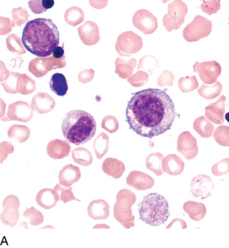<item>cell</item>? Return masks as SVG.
Instances as JSON below:
<instances>
[{
    "instance_id": "cell-27",
    "label": "cell",
    "mask_w": 229,
    "mask_h": 248,
    "mask_svg": "<svg viewBox=\"0 0 229 248\" xmlns=\"http://www.w3.org/2000/svg\"><path fill=\"white\" fill-rule=\"evenodd\" d=\"M183 209L192 220L197 222L203 220L207 213V208L204 204L197 202H187L183 205Z\"/></svg>"
},
{
    "instance_id": "cell-4",
    "label": "cell",
    "mask_w": 229,
    "mask_h": 248,
    "mask_svg": "<svg viewBox=\"0 0 229 248\" xmlns=\"http://www.w3.org/2000/svg\"><path fill=\"white\" fill-rule=\"evenodd\" d=\"M138 212L140 220L153 227L164 224L170 216L168 202L159 193L145 196L138 204Z\"/></svg>"
},
{
    "instance_id": "cell-33",
    "label": "cell",
    "mask_w": 229,
    "mask_h": 248,
    "mask_svg": "<svg viewBox=\"0 0 229 248\" xmlns=\"http://www.w3.org/2000/svg\"><path fill=\"white\" fill-rule=\"evenodd\" d=\"M109 148V138L105 133H101L94 142V153L98 159H101L105 156Z\"/></svg>"
},
{
    "instance_id": "cell-47",
    "label": "cell",
    "mask_w": 229,
    "mask_h": 248,
    "mask_svg": "<svg viewBox=\"0 0 229 248\" xmlns=\"http://www.w3.org/2000/svg\"><path fill=\"white\" fill-rule=\"evenodd\" d=\"M101 127L104 130L110 133H114L119 127L118 119L114 116L108 115L104 117L101 123Z\"/></svg>"
},
{
    "instance_id": "cell-41",
    "label": "cell",
    "mask_w": 229,
    "mask_h": 248,
    "mask_svg": "<svg viewBox=\"0 0 229 248\" xmlns=\"http://www.w3.org/2000/svg\"><path fill=\"white\" fill-rule=\"evenodd\" d=\"M215 141L223 147H229V127L227 126H219L215 130L214 134Z\"/></svg>"
},
{
    "instance_id": "cell-9",
    "label": "cell",
    "mask_w": 229,
    "mask_h": 248,
    "mask_svg": "<svg viewBox=\"0 0 229 248\" xmlns=\"http://www.w3.org/2000/svg\"><path fill=\"white\" fill-rule=\"evenodd\" d=\"M132 24L144 34H152L158 30V19L146 9H140L134 14Z\"/></svg>"
},
{
    "instance_id": "cell-50",
    "label": "cell",
    "mask_w": 229,
    "mask_h": 248,
    "mask_svg": "<svg viewBox=\"0 0 229 248\" xmlns=\"http://www.w3.org/2000/svg\"><path fill=\"white\" fill-rule=\"evenodd\" d=\"M229 158H225L223 161H220L216 163L215 165L213 166L212 168V172L214 176H222L225 175L229 171Z\"/></svg>"
},
{
    "instance_id": "cell-28",
    "label": "cell",
    "mask_w": 229,
    "mask_h": 248,
    "mask_svg": "<svg viewBox=\"0 0 229 248\" xmlns=\"http://www.w3.org/2000/svg\"><path fill=\"white\" fill-rule=\"evenodd\" d=\"M136 196L132 191L129 189H123L119 191L117 195L116 205L122 211H128L132 209L133 204L135 203Z\"/></svg>"
},
{
    "instance_id": "cell-3",
    "label": "cell",
    "mask_w": 229,
    "mask_h": 248,
    "mask_svg": "<svg viewBox=\"0 0 229 248\" xmlns=\"http://www.w3.org/2000/svg\"><path fill=\"white\" fill-rule=\"evenodd\" d=\"M97 124L94 117L82 110L68 112L62 123L63 134L72 144H85L94 136Z\"/></svg>"
},
{
    "instance_id": "cell-52",
    "label": "cell",
    "mask_w": 229,
    "mask_h": 248,
    "mask_svg": "<svg viewBox=\"0 0 229 248\" xmlns=\"http://www.w3.org/2000/svg\"><path fill=\"white\" fill-rule=\"evenodd\" d=\"M29 6L33 13L36 15H41L47 11L44 4V0H31L29 2Z\"/></svg>"
},
{
    "instance_id": "cell-25",
    "label": "cell",
    "mask_w": 229,
    "mask_h": 248,
    "mask_svg": "<svg viewBox=\"0 0 229 248\" xmlns=\"http://www.w3.org/2000/svg\"><path fill=\"white\" fill-rule=\"evenodd\" d=\"M103 172L110 177L118 179L122 177L125 171L124 163L120 160L115 158H107L102 165Z\"/></svg>"
},
{
    "instance_id": "cell-29",
    "label": "cell",
    "mask_w": 229,
    "mask_h": 248,
    "mask_svg": "<svg viewBox=\"0 0 229 248\" xmlns=\"http://www.w3.org/2000/svg\"><path fill=\"white\" fill-rule=\"evenodd\" d=\"M194 130L203 139H209L213 135L214 131V126L205 117L201 116L195 119L194 123Z\"/></svg>"
},
{
    "instance_id": "cell-16",
    "label": "cell",
    "mask_w": 229,
    "mask_h": 248,
    "mask_svg": "<svg viewBox=\"0 0 229 248\" xmlns=\"http://www.w3.org/2000/svg\"><path fill=\"white\" fill-rule=\"evenodd\" d=\"M126 183L129 186L138 191H145L150 189L154 185V180L149 175L143 171H132L127 177Z\"/></svg>"
},
{
    "instance_id": "cell-22",
    "label": "cell",
    "mask_w": 229,
    "mask_h": 248,
    "mask_svg": "<svg viewBox=\"0 0 229 248\" xmlns=\"http://www.w3.org/2000/svg\"><path fill=\"white\" fill-rule=\"evenodd\" d=\"M18 200L17 197L15 196H9L7 197L6 199L3 201V204H9V207L7 209L4 207V211L1 215L2 217V222L5 223L7 219H9V222L7 223V226L14 227L18 219V206L15 207V202H18Z\"/></svg>"
},
{
    "instance_id": "cell-57",
    "label": "cell",
    "mask_w": 229,
    "mask_h": 248,
    "mask_svg": "<svg viewBox=\"0 0 229 248\" xmlns=\"http://www.w3.org/2000/svg\"><path fill=\"white\" fill-rule=\"evenodd\" d=\"M6 107L5 103L1 99V119L4 118V108Z\"/></svg>"
},
{
    "instance_id": "cell-10",
    "label": "cell",
    "mask_w": 229,
    "mask_h": 248,
    "mask_svg": "<svg viewBox=\"0 0 229 248\" xmlns=\"http://www.w3.org/2000/svg\"><path fill=\"white\" fill-rule=\"evenodd\" d=\"M33 107L24 101H17L9 105L5 121H18L28 123L33 116Z\"/></svg>"
},
{
    "instance_id": "cell-1",
    "label": "cell",
    "mask_w": 229,
    "mask_h": 248,
    "mask_svg": "<svg viewBox=\"0 0 229 248\" xmlns=\"http://www.w3.org/2000/svg\"><path fill=\"white\" fill-rule=\"evenodd\" d=\"M177 113L164 90L147 89L133 93L126 109L127 123L139 136L153 139L170 130Z\"/></svg>"
},
{
    "instance_id": "cell-58",
    "label": "cell",
    "mask_w": 229,
    "mask_h": 248,
    "mask_svg": "<svg viewBox=\"0 0 229 248\" xmlns=\"http://www.w3.org/2000/svg\"><path fill=\"white\" fill-rule=\"evenodd\" d=\"M95 228H96V229H98V228H104V229H109L110 228H109L108 225L103 224V223H102V224H97L96 226H94V229H95Z\"/></svg>"
},
{
    "instance_id": "cell-44",
    "label": "cell",
    "mask_w": 229,
    "mask_h": 248,
    "mask_svg": "<svg viewBox=\"0 0 229 248\" xmlns=\"http://www.w3.org/2000/svg\"><path fill=\"white\" fill-rule=\"evenodd\" d=\"M148 79H149V74H147V72L138 70L135 74L132 75V76L128 79V82H129L130 84H131L132 87L139 88V87L145 85V84L148 82Z\"/></svg>"
},
{
    "instance_id": "cell-24",
    "label": "cell",
    "mask_w": 229,
    "mask_h": 248,
    "mask_svg": "<svg viewBox=\"0 0 229 248\" xmlns=\"http://www.w3.org/2000/svg\"><path fill=\"white\" fill-rule=\"evenodd\" d=\"M135 59H130V60L118 58L115 61V73L118 74L122 79H129L132 76V72L137 66Z\"/></svg>"
},
{
    "instance_id": "cell-42",
    "label": "cell",
    "mask_w": 229,
    "mask_h": 248,
    "mask_svg": "<svg viewBox=\"0 0 229 248\" xmlns=\"http://www.w3.org/2000/svg\"><path fill=\"white\" fill-rule=\"evenodd\" d=\"M54 189H55L57 192H60L59 198H60V200H61L64 203H67L68 202L74 201V200L80 202V200L77 199V198L74 197L71 186H63L61 183H59V184L56 185Z\"/></svg>"
},
{
    "instance_id": "cell-18",
    "label": "cell",
    "mask_w": 229,
    "mask_h": 248,
    "mask_svg": "<svg viewBox=\"0 0 229 248\" xmlns=\"http://www.w3.org/2000/svg\"><path fill=\"white\" fill-rule=\"evenodd\" d=\"M71 152V146L68 142L54 139L50 141L47 145V154L53 159H62L68 157Z\"/></svg>"
},
{
    "instance_id": "cell-13",
    "label": "cell",
    "mask_w": 229,
    "mask_h": 248,
    "mask_svg": "<svg viewBox=\"0 0 229 248\" xmlns=\"http://www.w3.org/2000/svg\"><path fill=\"white\" fill-rule=\"evenodd\" d=\"M190 190L195 198L206 199L211 197L213 191L214 190V185L209 176L197 175L191 181Z\"/></svg>"
},
{
    "instance_id": "cell-20",
    "label": "cell",
    "mask_w": 229,
    "mask_h": 248,
    "mask_svg": "<svg viewBox=\"0 0 229 248\" xmlns=\"http://www.w3.org/2000/svg\"><path fill=\"white\" fill-rule=\"evenodd\" d=\"M81 177L80 168L73 164H68L64 167L59 171V183L63 186H71L77 182H79Z\"/></svg>"
},
{
    "instance_id": "cell-39",
    "label": "cell",
    "mask_w": 229,
    "mask_h": 248,
    "mask_svg": "<svg viewBox=\"0 0 229 248\" xmlns=\"http://www.w3.org/2000/svg\"><path fill=\"white\" fill-rule=\"evenodd\" d=\"M179 88L182 93H190L194 91L198 88L197 78L196 76L181 78L179 80Z\"/></svg>"
},
{
    "instance_id": "cell-5",
    "label": "cell",
    "mask_w": 229,
    "mask_h": 248,
    "mask_svg": "<svg viewBox=\"0 0 229 248\" xmlns=\"http://www.w3.org/2000/svg\"><path fill=\"white\" fill-rule=\"evenodd\" d=\"M188 12V6L184 2L176 0L168 4L167 13L163 18V23L168 32L180 29Z\"/></svg>"
},
{
    "instance_id": "cell-15",
    "label": "cell",
    "mask_w": 229,
    "mask_h": 248,
    "mask_svg": "<svg viewBox=\"0 0 229 248\" xmlns=\"http://www.w3.org/2000/svg\"><path fill=\"white\" fill-rule=\"evenodd\" d=\"M225 102L226 97L223 95L217 98L215 102L206 107L205 118L213 124H223L225 114Z\"/></svg>"
},
{
    "instance_id": "cell-56",
    "label": "cell",
    "mask_w": 229,
    "mask_h": 248,
    "mask_svg": "<svg viewBox=\"0 0 229 248\" xmlns=\"http://www.w3.org/2000/svg\"><path fill=\"white\" fill-rule=\"evenodd\" d=\"M52 56L57 59H62V58L65 57V50H64V48H63L62 47H59V46H58V47H56L55 49L53 50Z\"/></svg>"
},
{
    "instance_id": "cell-40",
    "label": "cell",
    "mask_w": 229,
    "mask_h": 248,
    "mask_svg": "<svg viewBox=\"0 0 229 248\" xmlns=\"http://www.w3.org/2000/svg\"><path fill=\"white\" fill-rule=\"evenodd\" d=\"M159 68V62L158 60L154 58V57L151 56V55H147L142 58L139 60V62L138 64V69H145L146 71L149 73L150 75L153 74V70L154 68Z\"/></svg>"
},
{
    "instance_id": "cell-45",
    "label": "cell",
    "mask_w": 229,
    "mask_h": 248,
    "mask_svg": "<svg viewBox=\"0 0 229 248\" xmlns=\"http://www.w3.org/2000/svg\"><path fill=\"white\" fill-rule=\"evenodd\" d=\"M19 75L20 74L18 73L11 72L10 76L4 82L1 83L3 89L7 93H13V94L18 93V92H17V81H18V78L19 77Z\"/></svg>"
},
{
    "instance_id": "cell-7",
    "label": "cell",
    "mask_w": 229,
    "mask_h": 248,
    "mask_svg": "<svg viewBox=\"0 0 229 248\" xmlns=\"http://www.w3.org/2000/svg\"><path fill=\"white\" fill-rule=\"evenodd\" d=\"M144 42L140 36L132 31H127L118 36L115 47L121 56L131 57L140 51Z\"/></svg>"
},
{
    "instance_id": "cell-54",
    "label": "cell",
    "mask_w": 229,
    "mask_h": 248,
    "mask_svg": "<svg viewBox=\"0 0 229 248\" xmlns=\"http://www.w3.org/2000/svg\"><path fill=\"white\" fill-rule=\"evenodd\" d=\"M94 69H85L79 74V81L83 84L89 83L94 79Z\"/></svg>"
},
{
    "instance_id": "cell-35",
    "label": "cell",
    "mask_w": 229,
    "mask_h": 248,
    "mask_svg": "<svg viewBox=\"0 0 229 248\" xmlns=\"http://www.w3.org/2000/svg\"><path fill=\"white\" fill-rule=\"evenodd\" d=\"M114 214L115 219L127 229L132 228L134 226V216L132 215V209L122 211L115 204Z\"/></svg>"
},
{
    "instance_id": "cell-12",
    "label": "cell",
    "mask_w": 229,
    "mask_h": 248,
    "mask_svg": "<svg viewBox=\"0 0 229 248\" xmlns=\"http://www.w3.org/2000/svg\"><path fill=\"white\" fill-rule=\"evenodd\" d=\"M177 149L186 159H194V157H197L198 154L197 139L188 131L183 132L178 138Z\"/></svg>"
},
{
    "instance_id": "cell-43",
    "label": "cell",
    "mask_w": 229,
    "mask_h": 248,
    "mask_svg": "<svg viewBox=\"0 0 229 248\" xmlns=\"http://www.w3.org/2000/svg\"><path fill=\"white\" fill-rule=\"evenodd\" d=\"M11 15L13 16V21L15 23V26L21 27L23 24H26L29 19V14L26 9L18 7L16 9H13Z\"/></svg>"
},
{
    "instance_id": "cell-19",
    "label": "cell",
    "mask_w": 229,
    "mask_h": 248,
    "mask_svg": "<svg viewBox=\"0 0 229 248\" xmlns=\"http://www.w3.org/2000/svg\"><path fill=\"white\" fill-rule=\"evenodd\" d=\"M184 166L182 158L175 154H169L162 160L163 171L172 176L181 174L184 170Z\"/></svg>"
},
{
    "instance_id": "cell-8",
    "label": "cell",
    "mask_w": 229,
    "mask_h": 248,
    "mask_svg": "<svg viewBox=\"0 0 229 248\" xmlns=\"http://www.w3.org/2000/svg\"><path fill=\"white\" fill-rule=\"evenodd\" d=\"M66 66L65 57L57 59L53 56L49 58H36L30 61L29 64V71L36 78H43L49 72L55 68H63Z\"/></svg>"
},
{
    "instance_id": "cell-46",
    "label": "cell",
    "mask_w": 229,
    "mask_h": 248,
    "mask_svg": "<svg viewBox=\"0 0 229 248\" xmlns=\"http://www.w3.org/2000/svg\"><path fill=\"white\" fill-rule=\"evenodd\" d=\"M25 218L29 219V222L33 226H38L44 222V215L34 207H30L24 213Z\"/></svg>"
},
{
    "instance_id": "cell-14",
    "label": "cell",
    "mask_w": 229,
    "mask_h": 248,
    "mask_svg": "<svg viewBox=\"0 0 229 248\" xmlns=\"http://www.w3.org/2000/svg\"><path fill=\"white\" fill-rule=\"evenodd\" d=\"M78 33L83 45L93 46L100 40L99 29L97 24L92 21H86L78 29Z\"/></svg>"
},
{
    "instance_id": "cell-48",
    "label": "cell",
    "mask_w": 229,
    "mask_h": 248,
    "mask_svg": "<svg viewBox=\"0 0 229 248\" xmlns=\"http://www.w3.org/2000/svg\"><path fill=\"white\" fill-rule=\"evenodd\" d=\"M221 3L218 0H209V1H203L201 9L207 15H211L216 13L220 9Z\"/></svg>"
},
{
    "instance_id": "cell-11",
    "label": "cell",
    "mask_w": 229,
    "mask_h": 248,
    "mask_svg": "<svg viewBox=\"0 0 229 248\" xmlns=\"http://www.w3.org/2000/svg\"><path fill=\"white\" fill-rule=\"evenodd\" d=\"M195 73H198L200 78L205 84H213L220 76L222 67L216 61L196 62L194 66Z\"/></svg>"
},
{
    "instance_id": "cell-23",
    "label": "cell",
    "mask_w": 229,
    "mask_h": 248,
    "mask_svg": "<svg viewBox=\"0 0 229 248\" xmlns=\"http://www.w3.org/2000/svg\"><path fill=\"white\" fill-rule=\"evenodd\" d=\"M88 214L94 220H105L109 216V205L102 199L94 200L88 207Z\"/></svg>"
},
{
    "instance_id": "cell-51",
    "label": "cell",
    "mask_w": 229,
    "mask_h": 248,
    "mask_svg": "<svg viewBox=\"0 0 229 248\" xmlns=\"http://www.w3.org/2000/svg\"><path fill=\"white\" fill-rule=\"evenodd\" d=\"M1 22V30H0V34L1 35H7L12 31L13 28L15 27L14 21L10 20L9 18L5 17H1L0 18Z\"/></svg>"
},
{
    "instance_id": "cell-2",
    "label": "cell",
    "mask_w": 229,
    "mask_h": 248,
    "mask_svg": "<svg viewBox=\"0 0 229 248\" xmlns=\"http://www.w3.org/2000/svg\"><path fill=\"white\" fill-rule=\"evenodd\" d=\"M59 29L53 21L39 18L27 23L22 40L30 53L38 58H46L59 46Z\"/></svg>"
},
{
    "instance_id": "cell-53",
    "label": "cell",
    "mask_w": 229,
    "mask_h": 248,
    "mask_svg": "<svg viewBox=\"0 0 229 248\" xmlns=\"http://www.w3.org/2000/svg\"><path fill=\"white\" fill-rule=\"evenodd\" d=\"M15 151V148L11 142H1V163L6 159L8 155L13 154Z\"/></svg>"
},
{
    "instance_id": "cell-36",
    "label": "cell",
    "mask_w": 229,
    "mask_h": 248,
    "mask_svg": "<svg viewBox=\"0 0 229 248\" xmlns=\"http://www.w3.org/2000/svg\"><path fill=\"white\" fill-rule=\"evenodd\" d=\"M163 154L160 153H153L146 158V168L157 176H161L164 173L162 169Z\"/></svg>"
},
{
    "instance_id": "cell-55",
    "label": "cell",
    "mask_w": 229,
    "mask_h": 248,
    "mask_svg": "<svg viewBox=\"0 0 229 248\" xmlns=\"http://www.w3.org/2000/svg\"><path fill=\"white\" fill-rule=\"evenodd\" d=\"M10 74H11V72H9L7 69L3 62L1 61V83L4 82L10 76Z\"/></svg>"
},
{
    "instance_id": "cell-32",
    "label": "cell",
    "mask_w": 229,
    "mask_h": 248,
    "mask_svg": "<svg viewBox=\"0 0 229 248\" xmlns=\"http://www.w3.org/2000/svg\"><path fill=\"white\" fill-rule=\"evenodd\" d=\"M36 83L27 74H20L17 81V92L23 95H29L35 91Z\"/></svg>"
},
{
    "instance_id": "cell-17",
    "label": "cell",
    "mask_w": 229,
    "mask_h": 248,
    "mask_svg": "<svg viewBox=\"0 0 229 248\" xmlns=\"http://www.w3.org/2000/svg\"><path fill=\"white\" fill-rule=\"evenodd\" d=\"M55 101L49 93H38L33 96L31 102V106L36 112L41 114H45L53 111L55 108Z\"/></svg>"
},
{
    "instance_id": "cell-26",
    "label": "cell",
    "mask_w": 229,
    "mask_h": 248,
    "mask_svg": "<svg viewBox=\"0 0 229 248\" xmlns=\"http://www.w3.org/2000/svg\"><path fill=\"white\" fill-rule=\"evenodd\" d=\"M49 87L51 91L60 97L65 96L68 93V82L65 75L62 74L57 73L52 75L50 78Z\"/></svg>"
},
{
    "instance_id": "cell-34",
    "label": "cell",
    "mask_w": 229,
    "mask_h": 248,
    "mask_svg": "<svg viewBox=\"0 0 229 248\" xmlns=\"http://www.w3.org/2000/svg\"><path fill=\"white\" fill-rule=\"evenodd\" d=\"M65 20L70 26H77L84 20V13L80 7H71L65 12Z\"/></svg>"
},
{
    "instance_id": "cell-21",
    "label": "cell",
    "mask_w": 229,
    "mask_h": 248,
    "mask_svg": "<svg viewBox=\"0 0 229 248\" xmlns=\"http://www.w3.org/2000/svg\"><path fill=\"white\" fill-rule=\"evenodd\" d=\"M60 200L59 192L55 189L44 188L38 192L36 197L37 203L44 209H52Z\"/></svg>"
},
{
    "instance_id": "cell-37",
    "label": "cell",
    "mask_w": 229,
    "mask_h": 248,
    "mask_svg": "<svg viewBox=\"0 0 229 248\" xmlns=\"http://www.w3.org/2000/svg\"><path fill=\"white\" fill-rule=\"evenodd\" d=\"M6 45L9 51L17 55H22L26 53L27 49L24 47L23 40L15 33H11L7 37Z\"/></svg>"
},
{
    "instance_id": "cell-49",
    "label": "cell",
    "mask_w": 229,
    "mask_h": 248,
    "mask_svg": "<svg viewBox=\"0 0 229 248\" xmlns=\"http://www.w3.org/2000/svg\"><path fill=\"white\" fill-rule=\"evenodd\" d=\"M174 74L169 70H165L163 72L157 81L159 87H172L174 84Z\"/></svg>"
},
{
    "instance_id": "cell-31",
    "label": "cell",
    "mask_w": 229,
    "mask_h": 248,
    "mask_svg": "<svg viewBox=\"0 0 229 248\" xmlns=\"http://www.w3.org/2000/svg\"><path fill=\"white\" fill-rule=\"evenodd\" d=\"M8 136L19 143L26 142L30 137V129L24 125H12L8 131Z\"/></svg>"
},
{
    "instance_id": "cell-38",
    "label": "cell",
    "mask_w": 229,
    "mask_h": 248,
    "mask_svg": "<svg viewBox=\"0 0 229 248\" xmlns=\"http://www.w3.org/2000/svg\"><path fill=\"white\" fill-rule=\"evenodd\" d=\"M72 157L75 163L88 167L93 163V156L92 154L84 148H77L72 152Z\"/></svg>"
},
{
    "instance_id": "cell-6",
    "label": "cell",
    "mask_w": 229,
    "mask_h": 248,
    "mask_svg": "<svg viewBox=\"0 0 229 248\" xmlns=\"http://www.w3.org/2000/svg\"><path fill=\"white\" fill-rule=\"evenodd\" d=\"M213 24L208 18L197 15L194 20L184 28L182 35L186 41L197 42L201 39H204L211 33Z\"/></svg>"
},
{
    "instance_id": "cell-30",
    "label": "cell",
    "mask_w": 229,
    "mask_h": 248,
    "mask_svg": "<svg viewBox=\"0 0 229 248\" xmlns=\"http://www.w3.org/2000/svg\"><path fill=\"white\" fill-rule=\"evenodd\" d=\"M223 91V86L220 82L216 81L213 84H205L203 83L198 89V94L204 99H213L220 95Z\"/></svg>"
}]
</instances>
